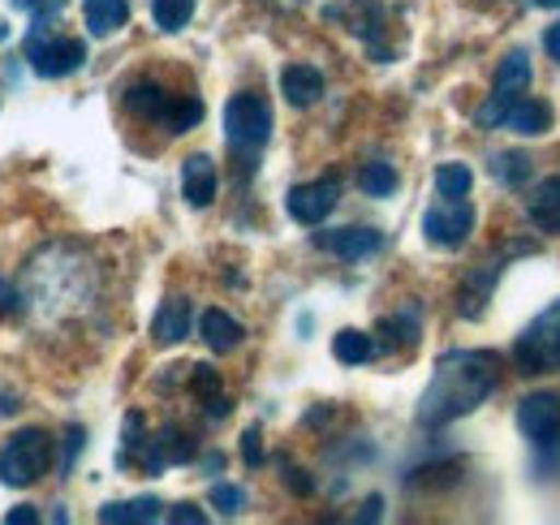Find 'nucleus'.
<instances>
[{"mask_svg": "<svg viewBox=\"0 0 560 525\" xmlns=\"http://www.w3.org/2000/svg\"><path fill=\"white\" fill-rule=\"evenodd\" d=\"M500 380V353L491 349H462L435 362V375L419 396V422L422 427H444L466 413H475L491 396Z\"/></svg>", "mask_w": 560, "mask_h": 525, "instance_id": "f257e3e1", "label": "nucleus"}, {"mask_svg": "<svg viewBox=\"0 0 560 525\" xmlns=\"http://www.w3.org/2000/svg\"><path fill=\"white\" fill-rule=\"evenodd\" d=\"M52 469V435L39 427L18 431L4 448H0V482L4 487H31Z\"/></svg>", "mask_w": 560, "mask_h": 525, "instance_id": "f03ea898", "label": "nucleus"}, {"mask_svg": "<svg viewBox=\"0 0 560 525\" xmlns=\"http://www.w3.org/2000/svg\"><path fill=\"white\" fill-rule=\"evenodd\" d=\"M272 138V108L264 95L255 91H242L224 104V142L237 151V155H255L264 151V142Z\"/></svg>", "mask_w": 560, "mask_h": 525, "instance_id": "7ed1b4c3", "label": "nucleus"}, {"mask_svg": "<svg viewBox=\"0 0 560 525\" xmlns=\"http://www.w3.org/2000/svg\"><path fill=\"white\" fill-rule=\"evenodd\" d=\"M26 61L39 78H70L86 61V44L70 35H52L48 22H35V31L26 35Z\"/></svg>", "mask_w": 560, "mask_h": 525, "instance_id": "20e7f679", "label": "nucleus"}, {"mask_svg": "<svg viewBox=\"0 0 560 525\" xmlns=\"http://www.w3.org/2000/svg\"><path fill=\"white\" fill-rule=\"evenodd\" d=\"M513 358L522 366V375H544V371H560V302H552L530 328L517 336Z\"/></svg>", "mask_w": 560, "mask_h": 525, "instance_id": "39448f33", "label": "nucleus"}, {"mask_svg": "<svg viewBox=\"0 0 560 525\" xmlns=\"http://www.w3.org/2000/svg\"><path fill=\"white\" fill-rule=\"evenodd\" d=\"M479 121H483V126H504V130L526 133V138H539V133L552 130L557 113H552V104H544V100H526V95H517V100H495V95H491V104L479 113Z\"/></svg>", "mask_w": 560, "mask_h": 525, "instance_id": "423d86ee", "label": "nucleus"}, {"mask_svg": "<svg viewBox=\"0 0 560 525\" xmlns=\"http://www.w3.org/2000/svg\"><path fill=\"white\" fill-rule=\"evenodd\" d=\"M470 229H475V207H470L466 198L440 195V202H431L427 215H422V233H427V242L440 246V250H457V246L470 237Z\"/></svg>", "mask_w": 560, "mask_h": 525, "instance_id": "0eeeda50", "label": "nucleus"}, {"mask_svg": "<svg viewBox=\"0 0 560 525\" xmlns=\"http://www.w3.org/2000/svg\"><path fill=\"white\" fill-rule=\"evenodd\" d=\"M517 427H522V435H526L530 444L552 448L560 440V396H552V393L522 396V405H517Z\"/></svg>", "mask_w": 560, "mask_h": 525, "instance_id": "6e6552de", "label": "nucleus"}, {"mask_svg": "<svg viewBox=\"0 0 560 525\" xmlns=\"http://www.w3.org/2000/svg\"><path fill=\"white\" fill-rule=\"evenodd\" d=\"M337 207V182H306V186H293L284 198V211L298 220V224H324Z\"/></svg>", "mask_w": 560, "mask_h": 525, "instance_id": "1a4fd4ad", "label": "nucleus"}, {"mask_svg": "<svg viewBox=\"0 0 560 525\" xmlns=\"http://www.w3.org/2000/svg\"><path fill=\"white\" fill-rule=\"evenodd\" d=\"M195 457V444L177 431V427H164V431H155V435H147V444H142V474H160V469H168V465H182V460Z\"/></svg>", "mask_w": 560, "mask_h": 525, "instance_id": "9d476101", "label": "nucleus"}, {"mask_svg": "<svg viewBox=\"0 0 560 525\" xmlns=\"http://www.w3.org/2000/svg\"><path fill=\"white\" fill-rule=\"evenodd\" d=\"M315 246L319 250H328V255H337V259H346V262H358V259H366V255H375L380 246H384V237L375 233V229H332V233H319L315 237Z\"/></svg>", "mask_w": 560, "mask_h": 525, "instance_id": "9b49d317", "label": "nucleus"}, {"mask_svg": "<svg viewBox=\"0 0 560 525\" xmlns=\"http://www.w3.org/2000/svg\"><path fill=\"white\" fill-rule=\"evenodd\" d=\"M215 164H211V155H190L186 164H182V195L190 207H211V198H215Z\"/></svg>", "mask_w": 560, "mask_h": 525, "instance_id": "f8f14e48", "label": "nucleus"}, {"mask_svg": "<svg viewBox=\"0 0 560 525\" xmlns=\"http://www.w3.org/2000/svg\"><path fill=\"white\" fill-rule=\"evenodd\" d=\"M173 100H177V95H168L160 82H135V86L126 91V108H130L135 117H142V121H155V126L168 121Z\"/></svg>", "mask_w": 560, "mask_h": 525, "instance_id": "ddd939ff", "label": "nucleus"}, {"mask_svg": "<svg viewBox=\"0 0 560 525\" xmlns=\"http://www.w3.org/2000/svg\"><path fill=\"white\" fill-rule=\"evenodd\" d=\"M280 95L293 108H311L324 95V73L315 66H284V73H280Z\"/></svg>", "mask_w": 560, "mask_h": 525, "instance_id": "4468645a", "label": "nucleus"}, {"mask_svg": "<svg viewBox=\"0 0 560 525\" xmlns=\"http://www.w3.org/2000/svg\"><path fill=\"white\" fill-rule=\"evenodd\" d=\"M151 336H155V345H177V340H186V336H190V302H186V298H168V302L155 311V319H151Z\"/></svg>", "mask_w": 560, "mask_h": 525, "instance_id": "2eb2a0df", "label": "nucleus"}, {"mask_svg": "<svg viewBox=\"0 0 560 525\" xmlns=\"http://www.w3.org/2000/svg\"><path fill=\"white\" fill-rule=\"evenodd\" d=\"M82 13H86V31L95 39H108L130 22V0H86Z\"/></svg>", "mask_w": 560, "mask_h": 525, "instance_id": "dca6fc26", "label": "nucleus"}, {"mask_svg": "<svg viewBox=\"0 0 560 525\" xmlns=\"http://www.w3.org/2000/svg\"><path fill=\"white\" fill-rule=\"evenodd\" d=\"M526 86H530V61H526V52H509V57L495 66L491 95H495V100H517V95H526Z\"/></svg>", "mask_w": 560, "mask_h": 525, "instance_id": "f3484780", "label": "nucleus"}, {"mask_svg": "<svg viewBox=\"0 0 560 525\" xmlns=\"http://www.w3.org/2000/svg\"><path fill=\"white\" fill-rule=\"evenodd\" d=\"M199 328H203V340H208L211 353H233L242 345V336H246V328L233 315H224V311H208L199 319Z\"/></svg>", "mask_w": 560, "mask_h": 525, "instance_id": "a211bd4d", "label": "nucleus"}, {"mask_svg": "<svg viewBox=\"0 0 560 525\" xmlns=\"http://www.w3.org/2000/svg\"><path fill=\"white\" fill-rule=\"evenodd\" d=\"M160 500L155 495H139V500H126V504H104L100 509V522L104 525H147L160 522Z\"/></svg>", "mask_w": 560, "mask_h": 525, "instance_id": "6ab92c4d", "label": "nucleus"}, {"mask_svg": "<svg viewBox=\"0 0 560 525\" xmlns=\"http://www.w3.org/2000/svg\"><path fill=\"white\" fill-rule=\"evenodd\" d=\"M526 211H530V220H535L544 233H560V177L539 182V190L530 195Z\"/></svg>", "mask_w": 560, "mask_h": 525, "instance_id": "aec40b11", "label": "nucleus"}, {"mask_svg": "<svg viewBox=\"0 0 560 525\" xmlns=\"http://www.w3.org/2000/svg\"><path fill=\"white\" fill-rule=\"evenodd\" d=\"M332 353H337V362L341 366H362V362H371L375 358V340L366 336V331L358 328H346L332 336Z\"/></svg>", "mask_w": 560, "mask_h": 525, "instance_id": "412c9836", "label": "nucleus"}, {"mask_svg": "<svg viewBox=\"0 0 560 525\" xmlns=\"http://www.w3.org/2000/svg\"><path fill=\"white\" fill-rule=\"evenodd\" d=\"M358 190H362L366 198H388L393 190H397V168L384 164V160L362 164V173H358Z\"/></svg>", "mask_w": 560, "mask_h": 525, "instance_id": "4be33fe9", "label": "nucleus"}, {"mask_svg": "<svg viewBox=\"0 0 560 525\" xmlns=\"http://www.w3.org/2000/svg\"><path fill=\"white\" fill-rule=\"evenodd\" d=\"M491 177L504 182V186H522V182L530 177V155H522V151L491 155Z\"/></svg>", "mask_w": 560, "mask_h": 525, "instance_id": "5701e85b", "label": "nucleus"}, {"mask_svg": "<svg viewBox=\"0 0 560 525\" xmlns=\"http://www.w3.org/2000/svg\"><path fill=\"white\" fill-rule=\"evenodd\" d=\"M199 121H203V100H199V95H177V100H173V113H168V121H164V130L186 133V130H195Z\"/></svg>", "mask_w": 560, "mask_h": 525, "instance_id": "b1692460", "label": "nucleus"}, {"mask_svg": "<svg viewBox=\"0 0 560 525\" xmlns=\"http://www.w3.org/2000/svg\"><path fill=\"white\" fill-rule=\"evenodd\" d=\"M190 13H195V0H151V18H155V26L160 31H182L186 22H190Z\"/></svg>", "mask_w": 560, "mask_h": 525, "instance_id": "393cba45", "label": "nucleus"}, {"mask_svg": "<svg viewBox=\"0 0 560 525\" xmlns=\"http://www.w3.org/2000/svg\"><path fill=\"white\" fill-rule=\"evenodd\" d=\"M470 186H475V177H470L466 164H440V168H435V190L444 198H466Z\"/></svg>", "mask_w": 560, "mask_h": 525, "instance_id": "a878e982", "label": "nucleus"}, {"mask_svg": "<svg viewBox=\"0 0 560 525\" xmlns=\"http://www.w3.org/2000/svg\"><path fill=\"white\" fill-rule=\"evenodd\" d=\"M208 500L224 513V517H233V513H242V504H246V495H242V487H233V482H215L208 491Z\"/></svg>", "mask_w": 560, "mask_h": 525, "instance_id": "bb28decb", "label": "nucleus"}, {"mask_svg": "<svg viewBox=\"0 0 560 525\" xmlns=\"http://www.w3.org/2000/svg\"><path fill=\"white\" fill-rule=\"evenodd\" d=\"M190 388H195V393L211 405V400H220V375H215L211 366H203V362H199V366H190Z\"/></svg>", "mask_w": 560, "mask_h": 525, "instance_id": "cd10ccee", "label": "nucleus"}, {"mask_svg": "<svg viewBox=\"0 0 560 525\" xmlns=\"http://www.w3.org/2000/svg\"><path fill=\"white\" fill-rule=\"evenodd\" d=\"M13 9H22V13H31L35 22H52L61 9H66V0H9Z\"/></svg>", "mask_w": 560, "mask_h": 525, "instance_id": "c85d7f7f", "label": "nucleus"}, {"mask_svg": "<svg viewBox=\"0 0 560 525\" xmlns=\"http://www.w3.org/2000/svg\"><path fill=\"white\" fill-rule=\"evenodd\" d=\"M242 457H246V465H264V444H259V427H250V431L242 435Z\"/></svg>", "mask_w": 560, "mask_h": 525, "instance_id": "c756f323", "label": "nucleus"}, {"mask_svg": "<svg viewBox=\"0 0 560 525\" xmlns=\"http://www.w3.org/2000/svg\"><path fill=\"white\" fill-rule=\"evenodd\" d=\"M168 522L173 525H203L208 517H203L195 504H173V509H168Z\"/></svg>", "mask_w": 560, "mask_h": 525, "instance_id": "7c9ffc66", "label": "nucleus"}, {"mask_svg": "<svg viewBox=\"0 0 560 525\" xmlns=\"http://www.w3.org/2000/svg\"><path fill=\"white\" fill-rule=\"evenodd\" d=\"M22 311V298H18V289L9 284V280H0V319L4 315H18Z\"/></svg>", "mask_w": 560, "mask_h": 525, "instance_id": "2f4dec72", "label": "nucleus"}, {"mask_svg": "<svg viewBox=\"0 0 560 525\" xmlns=\"http://www.w3.org/2000/svg\"><path fill=\"white\" fill-rule=\"evenodd\" d=\"M35 522H39V513L31 504H18V509L4 513V525H35Z\"/></svg>", "mask_w": 560, "mask_h": 525, "instance_id": "473e14b6", "label": "nucleus"}, {"mask_svg": "<svg viewBox=\"0 0 560 525\" xmlns=\"http://www.w3.org/2000/svg\"><path fill=\"white\" fill-rule=\"evenodd\" d=\"M284 482H289L298 495H311V478H306L302 469H284Z\"/></svg>", "mask_w": 560, "mask_h": 525, "instance_id": "72a5a7b5", "label": "nucleus"}, {"mask_svg": "<svg viewBox=\"0 0 560 525\" xmlns=\"http://www.w3.org/2000/svg\"><path fill=\"white\" fill-rule=\"evenodd\" d=\"M544 48H548V57H552V61H560V22H557V26H548Z\"/></svg>", "mask_w": 560, "mask_h": 525, "instance_id": "f704fd0d", "label": "nucleus"}, {"mask_svg": "<svg viewBox=\"0 0 560 525\" xmlns=\"http://www.w3.org/2000/svg\"><path fill=\"white\" fill-rule=\"evenodd\" d=\"M66 440H70V444H66V469H70L73 457H78V448H82V431L73 427V431H70V435H66Z\"/></svg>", "mask_w": 560, "mask_h": 525, "instance_id": "c9c22d12", "label": "nucleus"}, {"mask_svg": "<svg viewBox=\"0 0 560 525\" xmlns=\"http://www.w3.org/2000/svg\"><path fill=\"white\" fill-rule=\"evenodd\" d=\"M539 9H560V0H535Z\"/></svg>", "mask_w": 560, "mask_h": 525, "instance_id": "e433bc0d", "label": "nucleus"}]
</instances>
